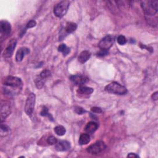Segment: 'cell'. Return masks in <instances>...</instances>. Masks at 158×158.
Listing matches in <instances>:
<instances>
[{"mask_svg":"<svg viewBox=\"0 0 158 158\" xmlns=\"http://www.w3.org/2000/svg\"><path fill=\"white\" fill-rule=\"evenodd\" d=\"M4 92L7 94H17L22 90L23 83L21 79L13 76H8L3 80Z\"/></svg>","mask_w":158,"mask_h":158,"instance_id":"obj_1","label":"cell"},{"mask_svg":"<svg viewBox=\"0 0 158 158\" xmlns=\"http://www.w3.org/2000/svg\"><path fill=\"white\" fill-rule=\"evenodd\" d=\"M141 7L144 13L148 16L155 15L158 10V1L157 0H147L141 1Z\"/></svg>","mask_w":158,"mask_h":158,"instance_id":"obj_2","label":"cell"},{"mask_svg":"<svg viewBox=\"0 0 158 158\" xmlns=\"http://www.w3.org/2000/svg\"><path fill=\"white\" fill-rule=\"evenodd\" d=\"M105 90L109 93L117 94H124L127 92V88L117 82H113L109 84L105 87Z\"/></svg>","mask_w":158,"mask_h":158,"instance_id":"obj_3","label":"cell"},{"mask_svg":"<svg viewBox=\"0 0 158 158\" xmlns=\"http://www.w3.org/2000/svg\"><path fill=\"white\" fill-rule=\"evenodd\" d=\"M70 5V2L67 1H62L59 3L54 8V14L56 17L61 18L64 16L67 12Z\"/></svg>","mask_w":158,"mask_h":158,"instance_id":"obj_4","label":"cell"},{"mask_svg":"<svg viewBox=\"0 0 158 158\" xmlns=\"http://www.w3.org/2000/svg\"><path fill=\"white\" fill-rule=\"evenodd\" d=\"M106 148V144H105L103 141H96L95 143H94L88 147L87 152L88 153L92 155H96L103 152Z\"/></svg>","mask_w":158,"mask_h":158,"instance_id":"obj_5","label":"cell"},{"mask_svg":"<svg viewBox=\"0 0 158 158\" xmlns=\"http://www.w3.org/2000/svg\"><path fill=\"white\" fill-rule=\"evenodd\" d=\"M35 104V94L33 93H30L27 97L25 105V112L28 115L32 114Z\"/></svg>","mask_w":158,"mask_h":158,"instance_id":"obj_6","label":"cell"},{"mask_svg":"<svg viewBox=\"0 0 158 158\" xmlns=\"http://www.w3.org/2000/svg\"><path fill=\"white\" fill-rule=\"evenodd\" d=\"M114 36L113 35H107L99 42V48L103 50H108L114 43Z\"/></svg>","mask_w":158,"mask_h":158,"instance_id":"obj_7","label":"cell"},{"mask_svg":"<svg viewBox=\"0 0 158 158\" xmlns=\"http://www.w3.org/2000/svg\"><path fill=\"white\" fill-rule=\"evenodd\" d=\"M17 44V40L15 39H12L10 40V41L9 42V43L6 47V48L5 49L4 53H3V56L4 57H6V58H8V57H11L14 49L16 46Z\"/></svg>","mask_w":158,"mask_h":158,"instance_id":"obj_8","label":"cell"},{"mask_svg":"<svg viewBox=\"0 0 158 158\" xmlns=\"http://www.w3.org/2000/svg\"><path fill=\"white\" fill-rule=\"evenodd\" d=\"M0 31L1 34L5 36H8L11 31V26L10 24L5 20H1L0 23Z\"/></svg>","mask_w":158,"mask_h":158,"instance_id":"obj_9","label":"cell"},{"mask_svg":"<svg viewBox=\"0 0 158 158\" xmlns=\"http://www.w3.org/2000/svg\"><path fill=\"white\" fill-rule=\"evenodd\" d=\"M71 80L76 83V85H82L83 84L87 83L89 80V79L84 76L80 75H76L71 77Z\"/></svg>","mask_w":158,"mask_h":158,"instance_id":"obj_10","label":"cell"},{"mask_svg":"<svg viewBox=\"0 0 158 158\" xmlns=\"http://www.w3.org/2000/svg\"><path fill=\"white\" fill-rule=\"evenodd\" d=\"M30 52V50L26 47H22V48L18 50L16 52V56H15V59L17 62L22 61L24 56L29 54Z\"/></svg>","mask_w":158,"mask_h":158,"instance_id":"obj_11","label":"cell"},{"mask_svg":"<svg viewBox=\"0 0 158 158\" xmlns=\"http://www.w3.org/2000/svg\"><path fill=\"white\" fill-rule=\"evenodd\" d=\"M70 144L67 141H59L56 143V149L59 151H67L70 149Z\"/></svg>","mask_w":158,"mask_h":158,"instance_id":"obj_12","label":"cell"},{"mask_svg":"<svg viewBox=\"0 0 158 158\" xmlns=\"http://www.w3.org/2000/svg\"><path fill=\"white\" fill-rule=\"evenodd\" d=\"M10 113V106L7 104H4L1 105V121L6 119L9 114Z\"/></svg>","mask_w":158,"mask_h":158,"instance_id":"obj_13","label":"cell"},{"mask_svg":"<svg viewBox=\"0 0 158 158\" xmlns=\"http://www.w3.org/2000/svg\"><path fill=\"white\" fill-rule=\"evenodd\" d=\"M91 56V53L90 52H89L88 51H83L79 55L78 57V60L82 64H83V63L86 62L89 57Z\"/></svg>","mask_w":158,"mask_h":158,"instance_id":"obj_14","label":"cell"},{"mask_svg":"<svg viewBox=\"0 0 158 158\" xmlns=\"http://www.w3.org/2000/svg\"><path fill=\"white\" fill-rule=\"evenodd\" d=\"M98 127V124L94 122H89L85 126V130L86 131V132L88 134H91L94 132V131H95L97 130Z\"/></svg>","mask_w":158,"mask_h":158,"instance_id":"obj_15","label":"cell"},{"mask_svg":"<svg viewBox=\"0 0 158 158\" xmlns=\"http://www.w3.org/2000/svg\"><path fill=\"white\" fill-rule=\"evenodd\" d=\"M93 89L90 87H87L85 86H81L78 89L77 92L82 94H90L93 92Z\"/></svg>","mask_w":158,"mask_h":158,"instance_id":"obj_16","label":"cell"},{"mask_svg":"<svg viewBox=\"0 0 158 158\" xmlns=\"http://www.w3.org/2000/svg\"><path fill=\"white\" fill-rule=\"evenodd\" d=\"M90 141V137L87 134H82L79 138V144L80 145H85L88 144Z\"/></svg>","mask_w":158,"mask_h":158,"instance_id":"obj_17","label":"cell"},{"mask_svg":"<svg viewBox=\"0 0 158 158\" xmlns=\"http://www.w3.org/2000/svg\"><path fill=\"white\" fill-rule=\"evenodd\" d=\"M77 28V25L76 23L68 22L66 26L65 31L67 34H71Z\"/></svg>","mask_w":158,"mask_h":158,"instance_id":"obj_18","label":"cell"},{"mask_svg":"<svg viewBox=\"0 0 158 158\" xmlns=\"http://www.w3.org/2000/svg\"><path fill=\"white\" fill-rule=\"evenodd\" d=\"M55 131L57 135L63 136L66 134V130L63 126L58 125L55 128Z\"/></svg>","mask_w":158,"mask_h":158,"instance_id":"obj_19","label":"cell"},{"mask_svg":"<svg viewBox=\"0 0 158 158\" xmlns=\"http://www.w3.org/2000/svg\"><path fill=\"white\" fill-rule=\"evenodd\" d=\"M35 82L36 87H37L38 89H41V88H43V87L44 86L45 79H43V78H41L39 76L38 77H37L36 78V79L35 80Z\"/></svg>","mask_w":158,"mask_h":158,"instance_id":"obj_20","label":"cell"},{"mask_svg":"<svg viewBox=\"0 0 158 158\" xmlns=\"http://www.w3.org/2000/svg\"><path fill=\"white\" fill-rule=\"evenodd\" d=\"M58 51L60 52H62L64 56H66L69 53L70 48H68V47L65 44H61L58 47Z\"/></svg>","mask_w":158,"mask_h":158,"instance_id":"obj_21","label":"cell"},{"mask_svg":"<svg viewBox=\"0 0 158 158\" xmlns=\"http://www.w3.org/2000/svg\"><path fill=\"white\" fill-rule=\"evenodd\" d=\"M9 132V127L6 125H4L3 123L1 124V136L6 135Z\"/></svg>","mask_w":158,"mask_h":158,"instance_id":"obj_22","label":"cell"},{"mask_svg":"<svg viewBox=\"0 0 158 158\" xmlns=\"http://www.w3.org/2000/svg\"><path fill=\"white\" fill-rule=\"evenodd\" d=\"M117 43L120 45H124L127 43V39L123 35H119L117 38Z\"/></svg>","mask_w":158,"mask_h":158,"instance_id":"obj_23","label":"cell"},{"mask_svg":"<svg viewBox=\"0 0 158 158\" xmlns=\"http://www.w3.org/2000/svg\"><path fill=\"white\" fill-rule=\"evenodd\" d=\"M50 76H51V72L49 70H47V69L42 71L40 75V76L41 78H43V79L49 77Z\"/></svg>","mask_w":158,"mask_h":158,"instance_id":"obj_24","label":"cell"},{"mask_svg":"<svg viewBox=\"0 0 158 158\" xmlns=\"http://www.w3.org/2000/svg\"><path fill=\"white\" fill-rule=\"evenodd\" d=\"M57 139L56 137H55L54 136H50L48 137V140H47V142H48V143L50 145H56V143H57Z\"/></svg>","mask_w":158,"mask_h":158,"instance_id":"obj_25","label":"cell"},{"mask_svg":"<svg viewBox=\"0 0 158 158\" xmlns=\"http://www.w3.org/2000/svg\"><path fill=\"white\" fill-rule=\"evenodd\" d=\"M75 112L78 114H83L85 113H86V110L85 109H83L82 108L79 107V106H76L75 108Z\"/></svg>","mask_w":158,"mask_h":158,"instance_id":"obj_26","label":"cell"},{"mask_svg":"<svg viewBox=\"0 0 158 158\" xmlns=\"http://www.w3.org/2000/svg\"><path fill=\"white\" fill-rule=\"evenodd\" d=\"M41 115L42 116H48L50 117V116H51L50 114L48 113V110L46 107H43V109L41 111Z\"/></svg>","mask_w":158,"mask_h":158,"instance_id":"obj_27","label":"cell"},{"mask_svg":"<svg viewBox=\"0 0 158 158\" xmlns=\"http://www.w3.org/2000/svg\"><path fill=\"white\" fill-rule=\"evenodd\" d=\"M36 22L35 20H30L27 23V29H30V28H33L36 25Z\"/></svg>","mask_w":158,"mask_h":158,"instance_id":"obj_28","label":"cell"},{"mask_svg":"<svg viewBox=\"0 0 158 158\" xmlns=\"http://www.w3.org/2000/svg\"><path fill=\"white\" fill-rule=\"evenodd\" d=\"M92 111L94 113H102V109L100 108H98V107H93L92 109Z\"/></svg>","mask_w":158,"mask_h":158,"instance_id":"obj_29","label":"cell"},{"mask_svg":"<svg viewBox=\"0 0 158 158\" xmlns=\"http://www.w3.org/2000/svg\"><path fill=\"white\" fill-rule=\"evenodd\" d=\"M108 54V50H101V51L98 52V56H105Z\"/></svg>","mask_w":158,"mask_h":158,"instance_id":"obj_30","label":"cell"},{"mask_svg":"<svg viewBox=\"0 0 158 158\" xmlns=\"http://www.w3.org/2000/svg\"><path fill=\"white\" fill-rule=\"evenodd\" d=\"M152 99L153 100H157V98H158V92H156L155 93H153V94L152 95Z\"/></svg>","mask_w":158,"mask_h":158,"instance_id":"obj_31","label":"cell"},{"mask_svg":"<svg viewBox=\"0 0 158 158\" xmlns=\"http://www.w3.org/2000/svg\"><path fill=\"white\" fill-rule=\"evenodd\" d=\"M128 157H138V155H136L135 153H130L128 156H127Z\"/></svg>","mask_w":158,"mask_h":158,"instance_id":"obj_32","label":"cell"}]
</instances>
